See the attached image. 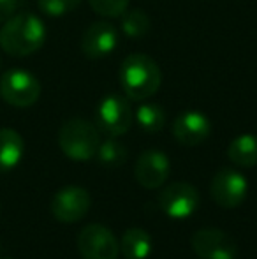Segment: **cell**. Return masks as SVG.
Returning a JSON list of instances; mask_svg holds the SVG:
<instances>
[{
  "mask_svg": "<svg viewBox=\"0 0 257 259\" xmlns=\"http://www.w3.org/2000/svg\"><path fill=\"white\" fill-rule=\"evenodd\" d=\"M46 27L35 14H13L0 28V48L11 57H28L42 48Z\"/></svg>",
  "mask_w": 257,
  "mask_h": 259,
  "instance_id": "cell-1",
  "label": "cell"
},
{
  "mask_svg": "<svg viewBox=\"0 0 257 259\" xmlns=\"http://www.w3.org/2000/svg\"><path fill=\"white\" fill-rule=\"evenodd\" d=\"M118 79L127 99L144 101L155 96L161 89L162 72L151 57L144 53H132L122 62Z\"/></svg>",
  "mask_w": 257,
  "mask_h": 259,
  "instance_id": "cell-2",
  "label": "cell"
},
{
  "mask_svg": "<svg viewBox=\"0 0 257 259\" xmlns=\"http://www.w3.org/2000/svg\"><path fill=\"white\" fill-rule=\"evenodd\" d=\"M100 145L99 131L85 118H71L59 131V147L72 160H90Z\"/></svg>",
  "mask_w": 257,
  "mask_h": 259,
  "instance_id": "cell-3",
  "label": "cell"
},
{
  "mask_svg": "<svg viewBox=\"0 0 257 259\" xmlns=\"http://www.w3.org/2000/svg\"><path fill=\"white\" fill-rule=\"evenodd\" d=\"M0 97L14 108H30L41 97V83L25 69H9L0 76Z\"/></svg>",
  "mask_w": 257,
  "mask_h": 259,
  "instance_id": "cell-4",
  "label": "cell"
},
{
  "mask_svg": "<svg viewBox=\"0 0 257 259\" xmlns=\"http://www.w3.org/2000/svg\"><path fill=\"white\" fill-rule=\"evenodd\" d=\"M78 252L83 259H117L120 243L110 228L102 224H88L78 235Z\"/></svg>",
  "mask_w": 257,
  "mask_h": 259,
  "instance_id": "cell-5",
  "label": "cell"
},
{
  "mask_svg": "<svg viewBox=\"0 0 257 259\" xmlns=\"http://www.w3.org/2000/svg\"><path fill=\"white\" fill-rule=\"evenodd\" d=\"M199 191L189 182H173L159 192V208L175 221L187 219L197 210Z\"/></svg>",
  "mask_w": 257,
  "mask_h": 259,
  "instance_id": "cell-6",
  "label": "cell"
},
{
  "mask_svg": "<svg viewBox=\"0 0 257 259\" xmlns=\"http://www.w3.org/2000/svg\"><path fill=\"white\" fill-rule=\"evenodd\" d=\"M248 182L240 171L224 167L217 171L210 184V196L220 208H238L247 199Z\"/></svg>",
  "mask_w": 257,
  "mask_h": 259,
  "instance_id": "cell-7",
  "label": "cell"
},
{
  "mask_svg": "<svg viewBox=\"0 0 257 259\" xmlns=\"http://www.w3.org/2000/svg\"><path fill=\"white\" fill-rule=\"evenodd\" d=\"M92 206V198L86 189L79 185H67L55 192L52 199V213L59 222L72 224L85 217Z\"/></svg>",
  "mask_w": 257,
  "mask_h": 259,
  "instance_id": "cell-8",
  "label": "cell"
},
{
  "mask_svg": "<svg viewBox=\"0 0 257 259\" xmlns=\"http://www.w3.org/2000/svg\"><path fill=\"white\" fill-rule=\"evenodd\" d=\"M132 108L122 96H108L97 108V123L110 138L124 136L132 125Z\"/></svg>",
  "mask_w": 257,
  "mask_h": 259,
  "instance_id": "cell-9",
  "label": "cell"
},
{
  "mask_svg": "<svg viewBox=\"0 0 257 259\" xmlns=\"http://www.w3.org/2000/svg\"><path fill=\"white\" fill-rule=\"evenodd\" d=\"M192 249L199 259H236L238 245L226 231L202 228L192 235Z\"/></svg>",
  "mask_w": 257,
  "mask_h": 259,
  "instance_id": "cell-10",
  "label": "cell"
},
{
  "mask_svg": "<svg viewBox=\"0 0 257 259\" xmlns=\"http://www.w3.org/2000/svg\"><path fill=\"white\" fill-rule=\"evenodd\" d=\"M171 164L164 152L161 150H146L143 152L136 160L134 166V175L141 187L144 189H159L164 185V182L169 178Z\"/></svg>",
  "mask_w": 257,
  "mask_h": 259,
  "instance_id": "cell-11",
  "label": "cell"
},
{
  "mask_svg": "<svg viewBox=\"0 0 257 259\" xmlns=\"http://www.w3.org/2000/svg\"><path fill=\"white\" fill-rule=\"evenodd\" d=\"M118 45V32L108 21L90 25L81 37V50L90 60H100L115 52Z\"/></svg>",
  "mask_w": 257,
  "mask_h": 259,
  "instance_id": "cell-12",
  "label": "cell"
},
{
  "mask_svg": "<svg viewBox=\"0 0 257 259\" xmlns=\"http://www.w3.org/2000/svg\"><path fill=\"white\" fill-rule=\"evenodd\" d=\"M212 133L208 116L199 111H183L173 122V136L185 147H197L204 143Z\"/></svg>",
  "mask_w": 257,
  "mask_h": 259,
  "instance_id": "cell-13",
  "label": "cell"
},
{
  "mask_svg": "<svg viewBox=\"0 0 257 259\" xmlns=\"http://www.w3.org/2000/svg\"><path fill=\"white\" fill-rule=\"evenodd\" d=\"M25 154V141L14 129H0V171H9L20 164Z\"/></svg>",
  "mask_w": 257,
  "mask_h": 259,
  "instance_id": "cell-14",
  "label": "cell"
},
{
  "mask_svg": "<svg viewBox=\"0 0 257 259\" xmlns=\"http://www.w3.org/2000/svg\"><path fill=\"white\" fill-rule=\"evenodd\" d=\"M151 236L146 229L129 228L122 235L120 252L127 259H146L151 252Z\"/></svg>",
  "mask_w": 257,
  "mask_h": 259,
  "instance_id": "cell-15",
  "label": "cell"
},
{
  "mask_svg": "<svg viewBox=\"0 0 257 259\" xmlns=\"http://www.w3.org/2000/svg\"><path fill=\"white\" fill-rule=\"evenodd\" d=\"M227 157L233 164L240 167L257 166V136L255 134H241L234 138L227 147Z\"/></svg>",
  "mask_w": 257,
  "mask_h": 259,
  "instance_id": "cell-16",
  "label": "cell"
},
{
  "mask_svg": "<svg viewBox=\"0 0 257 259\" xmlns=\"http://www.w3.org/2000/svg\"><path fill=\"white\" fill-rule=\"evenodd\" d=\"M120 18H122V30H124V34L127 37H134V39L143 37L151 28L150 18L141 9H132V11L127 9Z\"/></svg>",
  "mask_w": 257,
  "mask_h": 259,
  "instance_id": "cell-17",
  "label": "cell"
},
{
  "mask_svg": "<svg viewBox=\"0 0 257 259\" xmlns=\"http://www.w3.org/2000/svg\"><path fill=\"white\" fill-rule=\"evenodd\" d=\"M136 120L143 131H146V133H157V131H161L164 127L166 113L159 104L146 103L137 108Z\"/></svg>",
  "mask_w": 257,
  "mask_h": 259,
  "instance_id": "cell-18",
  "label": "cell"
},
{
  "mask_svg": "<svg viewBox=\"0 0 257 259\" xmlns=\"http://www.w3.org/2000/svg\"><path fill=\"white\" fill-rule=\"evenodd\" d=\"M97 159L102 166L108 167H117L127 160V148L117 141L115 138H110L106 141H100L99 150H97Z\"/></svg>",
  "mask_w": 257,
  "mask_h": 259,
  "instance_id": "cell-19",
  "label": "cell"
},
{
  "mask_svg": "<svg viewBox=\"0 0 257 259\" xmlns=\"http://www.w3.org/2000/svg\"><path fill=\"white\" fill-rule=\"evenodd\" d=\"M83 0H37L39 9L52 18L65 16L67 13L74 11Z\"/></svg>",
  "mask_w": 257,
  "mask_h": 259,
  "instance_id": "cell-20",
  "label": "cell"
},
{
  "mask_svg": "<svg viewBox=\"0 0 257 259\" xmlns=\"http://www.w3.org/2000/svg\"><path fill=\"white\" fill-rule=\"evenodd\" d=\"M97 14L106 18H118L129 9L130 0H88Z\"/></svg>",
  "mask_w": 257,
  "mask_h": 259,
  "instance_id": "cell-21",
  "label": "cell"
},
{
  "mask_svg": "<svg viewBox=\"0 0 257 259\" xmlns=\"http://www.w3.org/2000/svg\"><path fill=\"white\" fill-rule=\"evenodd\" d=\"M18 7V0H0V23L7 21L14 14Z\"/></svg>",
  "mask_w": 257,
  "mask_h": 259,
  "instance_id": "cell-22",
  "label": "cell"
}]
</instances>
